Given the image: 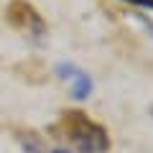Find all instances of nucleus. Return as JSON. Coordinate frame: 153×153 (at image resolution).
I'll list each match as a JSON object with an SVG mask.
<instances>
[{
    "label": "nucleus",
    "mask_w": 153,
    "mask_h": 153,
    "mask_svg": "<svg viewBox=\"0 0 153 153\" xmlns=\"http://www.w3.org/2000/svg\"><path fill=\"white\" fill-rule=\"evenodd\" d=\"M56 71H59L61 79H69L71 82V94H74V100H87L89 94H92L94 84H92V76L84 69H79V66H74V64H59Z\"/></svg>",
    "instance_id": "obj_3"
},
{
    "label": "nucleus",
    "mask_w": 153,
    "mask_h": 153,
    "mask_svg": "<svg viewBox=\"0 0 153 153\" xmlns=\"http://www.w3.org/2000/svg\"><path fill=\"white\" fill-rule=\"evenodd\" d=\"M21 143H23V148H26L28 153H44L41 140H38L36 135H26V138H21Z\"/></svg>",
    "instance_id": "obj_4"
},
{
    "label": "nucleus",
    "mask_w": 153,
    "mask_h": 153,
    "mask_svg": "<svg viewBox=\"0 0 153 153\" xmlns=\"http://www.w3.org/2000/svg\"><path fill=\"white\" fill-rule=\"evenodd\" d=\"M64 128L69 133L71 143L82 153H105L110 148V135L102 125H97L94 120H89L84 112H71L64 115Z\"/></svg>",
    "instance_id": "obj_1"
},
{
    "label": "nucleus",
    "mask_w": 153,
    "mask_h": 153,
    "mask_svg": "<svg viewBox=\"0 0 153 153\" xmlns=\"http://www.w3.org/2000/svg\"><path fill=\"white\" fill-rule=\"evenodd\" d=\"M8 21L13 23L16 28L26 31L28 36H33L38 41L41 36H46V26H44V18L38 16V10L26 3V0H13L8 5Z\"/></svg>",
    "instance_id": "obj_2"
},
{
    "label": "nucleus",
    "mask_w": 153,
    "mask_h": 153,
    "mask_svg": "<svg viewBox=\"0 0 153 153\" xmlns=\"http://www.w3.org/2000/svg\"><path fill=\"white\" fill-rule=\"evenodd\" d=\"M125 3H133L138 8H146V10H153V0H125Z\"/></svg>",
    "instance_id": "obj_5"
},
{
    "label": "nucleus",
    "mask_w": 153,
    "mask_h": 153,
    "mask_svg": "<svg viewBox=\"0 0 153 153\" xmlns=\"http://www.w3.org/2000/svg\"><path fill=\"white\" fill-rule=\"evenodd\" d=\"M51 153H66V151H64V148H54V151H51Z\"/></svg>",
    "instance_id": "obj_6"
},
{
    "label": "nucleus",
    "mask_w": 153,
    "mask_h": 153,
    "mask_svg": "<svg viewBox=\"0 0 153 153\" xmlns=\"http://www.w3.org/2000/svg\"><path fill=\"white\" fill-rule=\"evenodd\" d=\"M151 112H153V110H151Z\"/></svg>",
    "instance_id": "obj_7"
}]
</instances>
